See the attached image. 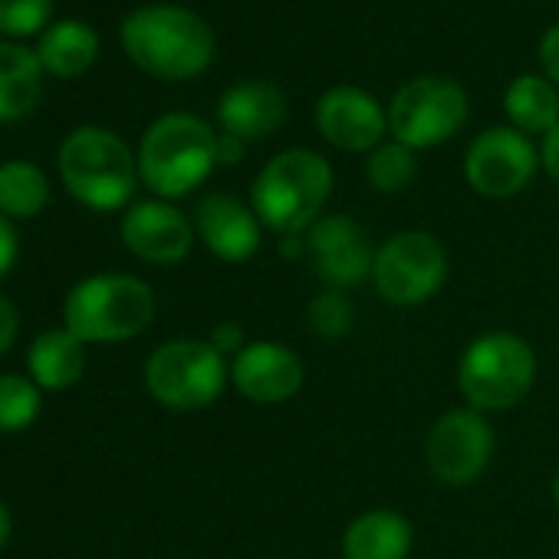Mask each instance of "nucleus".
<instances>
[{"label": "nucleus", "mask_w": 559, "mask_h": 559, "mask_svg": "<svg viewBox=\"0 0 559 559\" xmlns=\"http://www.w3.org/2000/svg\"><path fill=\"white\" fill-rule=\"evenodd\" d=\"M129 60L155 80L181 83L201 76L214 60V31L188 8L148 4L119 27Z\"/></svg>", "instance_id": "nucleus-1"}, {"label": "nucleus", "mask_w": 559, "mask_h": 559, "mask_svg": "<svg viewBox=\"0 0 559 559\" xmlns=\"http://www.w3.org/2000/svg\"><path fill=\"white\" fill-rule=\"evenodd\" d=\"M333 194V168L313 148L273 155L250 185V207L263 227L297 237L307 234Z\"/></svg>", "instance_id": "nucleus-2"}, {"label": "nucleus", "mask_w": 559, "mask_h": 559, "mask_svg": "<svg viewBox=\"0 0 559 559\" xmlns=\"http://www.w3.org/2000/svg\"><path fill=\"white\" fill-rule=\"evenodd\" d=\"M139 178L162 201L191 194L217 165L214 129L191 112H168L155 119L139 142Z\"/></svg>", "instance_id": "nucleus-3"}, {"label": "nucleus", "mask_w": 559, "mask_h": 559, "mask_svg": "<svg viewBox=\"0 0 559 559\" xmlns=\"http://www.w3.org/2000/svg\"><path fill=\"white\" fill-rule=\"evenodd\" d=\"M155 320V294L129 273L86 276L63 300V326L90 343H126Z\"/></svg>", "instance_id": "nucleus-4"}, {"label": "nucleus", "mask_w": 559, "mask_h": 559, "mask_svg": "<svg viewBox=\"0 0 559 559\" xmlns=\"http://www.w3.org/2000/svg\"><path fill=\"white\" fill-rule=\"evenodd\" d=\"M67 191L90 211H119L132 201L139 158L109 129L83 126L70 132L57 155Z\"/></svg>", "instance_id": "nucleus-5"}, {"label": "nucleus", "mask_w": 559, "mask_h": 559, "mask_svg": "<svg viewBox=\"0 0 559 559\" xmlns=\"http://www.w3.org/2000/svg\"><path fill=\"white\" fill-rule=\"evenodd\" d=\"M536 382V353L516 333L477 336L457 362V389L477 412L520 405Z\"/></svg>", "instance_id": "nucleus-6"}, {"label": "nucleus", "mask_w": 559, "mask_h": 559, "mask_svg": "<svg viewBox=\"0 0 559 559\" xmlns=\"http://www.w3.org/2000/svg\"><path fill=\"white\" fill-rule=\"evenodd\" d=\"M227 362L207 340L162 343L145 362L148 395L171 412H198L221 399L227 385Z\"/></svg>", "instance_id": "nucleus-7"}, {"label": "nucleus", "mask_w": 559, "mask_h": 559, "mask_svg": "<svg viewBox=\"0 0 559 559\" xmlns=\"http://www.w3.org/2000/svg\"><path fill=\"white\" fill-rule=\"evenodd\" d=\"M448 280V250L428 230L392 234L372 263V284L392 307H418L431 300Z\"/></svg>", "instance_id": "nucleus-8"}, {"label": "nucleus", "mask_w": 559, "mask_h": 559, "mask_svg": "<svg viewBox=\"0 0 559 559\" xmlns=\"http://www.w3.org/2000/svg\"><path fill=\"white\" fill-rule=\"evenodd\" d=\"M389 132L408 148H435L454 139L467 122V93L441 76L405 83L389 103Z\"/></svg>", "instance_id": "nucleus-9"}, {"label": "nucleus", "mask_w": 559, "mask_h": 559, "mask_svg": "<svg viewBox=\"0 0 559 559\" xmlns=\"http://www.w3.org/2000/svg\"><path fill=\"white\" fill-rule=\"evenodd\" d=\"M493 457V428L477 408H454L444 412L428 438H425V461L441 484L467 487L474 484Z\"/></svg>", "instance_id": "nucleus-10"}, {"label": "nucleus", "mask_w": 559, "mask_h": 559, "mask_svg": "<svg viewBox=\"0 0 559 559\" xmlns=\"http://www.w3.org/2000/svg\"><path fill=\"white\" fill-rule=\"evenodd\" d=\"M539 168V152L513 126H497L480 132L464 155V178L480 198H513L520 194Z\"/></svg>", "instance_id": "nucleus-11"}, {"label": "nucleus", "mask_w": 559, "mask_h": 559, "mask_svg": "<svg viewBox=\"0 0 559 559\" xmlns=\"http://www.w3.org/2000/svg\"><path fill=\"white\" fill-rule=\"evenodd\" d=\"M307 257L330 290H353L372 276L376 250L366 227L346 214H326L307 230Z\"/></svg>", "instance_id": "nucleus-12"}, {"label": "nucleus", "mask_w": 559, "mask_h": 559, "mask_svg": "<svg viewBox=\"0 0 559 559\" xmlns=\"http://www.w3.org/2000/svg\"><path fill=\"white\" fill-rule=\"evenodd\" d=\"M317 129L320 135L343 152H376L382 145V135L389 132V112L379 106V99L359 86H333L317 103Z\"/></svg>", "instance_id": "nucleus-13"}, {"label": "nucleus", "mask_w": 559, "mask_h": 559, "mask_svg": "<svg viewBox=\"0 0 559 559\" xmlns=\"http://www.w3.org/2000/svg\"><path fill=\"white\" fill-rule=\"evenodd\" d=\"M230 382L253 405H284L304 389V359L284 343H247L230 362Z\"/></svg>", "instance_id": "nucleus-14"}, {"label": "nucleus", "mask_w": 559, "mask_h": 559, "mask_svg": "<svg viewBox=\"0 0 559 559\" xmlns=\"http://www.w3.org/2000/svg\"><path fill=\"white\" fill-rule=\"evenodd\" d=\"M119 237L139 260L171 266L191 253L194 224L168 201H139L122 214Z\"/></svg>", "instance_id": "nucleus-15"}, {"label": "nucleus", "mask_w": 559, "mask_h": 559, "mask_svg": "<svg viewBox=\"0 0 559 559\" xmlns=\"http://www.w3.org/2000/svg\"><path fill=\"white\" fill-rule=\"evenodd\" d=\"M194 230L204 247L224 263H243L260 250L263 224L243 201L230 194H207L194 211Z\"/></svg>", "instance_id": "nucleus-16"}, {"label": "nucleus", "mask_w": 559, "mask_h": 559, "mask_svg": "<svg viewBox=\"0 0 559 559\" xmlns=\"http://www.w3.org/2000/svg\"><path fill=\"white\" fill-rule=\"evenodd\" d=\"M287 119V96L266 80H247L230 86L217 103V126L240 142L270 139Z\"/></svg>", "instance_id": "nucleus-17"}, {"label": "nucleus", "mask_w": 559, "mask_h": 559, "mask_svg": "<svg viewBox=\"0 0 559 559\" xmlns=\"http://www.w3.org/2000/svg\"><path fill=\"white\" fill-rule=\"evenodd\" d=\"M412 523L395 510H366L343 533V559H408Z\"/></svg>", "instance_id": "nucleus-18"}, {"label": "nucleus", "mask_w": 559, "mask_h": 559, "mask_svg": "<svg viewBox=\"0 0 559 559\" xmlns=\"http://www.w3.org/2000/svg\"><path fill=\"white\" fill-rule=\"evenodd\" d=\"M44 99V67L37 50L0 44V122L27 119Z\"/></svg>", "instance_id": "nucleus-19"}, {"label": "nucleus", "mask_w": 559, "mask_h": 559, "mask_svg": "<svg viewBox=\"0 0 559 559\" xmlns=\"http://www.w3.org/2000/svg\"><path fill=\"white\" fill-rule=\"evenodd\" d=\"M27 372L44 392H63L76 385L86 372V343L67 326L47 330L27 353Z\"/></svg>", "instance_id": "nucleus-20"}, {"label": "nucleus", "mask_w": 559, "mask_h": 559, "mask_svg": "<svg viewBox=\"0 0 559 559\" xmlns=\"http://www.w3.org/2000/svg\"><path fill=\"white\" fill-rule=\"evenodd\" d=\"M96 57H99V37L83 21H60L47 27L37 40V60L44 73L60 76V80L90 73Z\"/></svg>", "instance_id": "nucleus-21"}, {"label": "nucleus", "mask_w": 559, "mask_h": 559, "mask_svg": "<svg viewBox=\"0 0 559 559\" xmlns=\"http://www.w3.org/2000/svg\"><path fill=\"white\" fill-rule=\"evenodd\" d=\"M503 112L523 135H546L559 126V93L546 76L523 73L503 93Z\"/></svg>", "instance_id": "nucleus-22"}, {"label": "nucleus", "mask_w": 559, "mask_h": 559, "mask_svg": "<svg viewBox=\"0 0 559 559\" xmlns=\"http://www.w3.org/2000/svg\"><path fill=\"white\" fill-rule=\"evenodd\" d=\"M50 204V181L34 162H4L0 165V214L11 221L37 217Z\"/></svg>", "instance_id": "nucleus-23"}, {"label": "nucleus", "mask_w": 559, "mask_h": 559, "mask_svg": "<svg viewBox=\"0 0 559 559\" xmlns=\"http://www.w3.org/2000/svg\"><path fill=\"white\" fill-rule=\"evenodd\" d=\"M44 405V389L31 376H0V431L14 435L37 421Z\"/></svg>", "instance_id": "nucleus-24"}, {"label": "nucleus", "mask_w": 559, "mask_h": 559, "mask_svg": "<svg viewBox=\"0 0 559 559\" xmlns=\"http://www.w3.org/2000/svg\"><path fill=\"white\" fill-rule=\"evenodd\" d=\"M415 175H418L415 148H408L402 142H382L376 152H369L366 178L376 191H382V194L405 191L415 181Z\"/></svg>", "instance_id": "nucleus-25"}, {"label": "nucleus", "mask_w": 559, "mask_h": 559, "mask_svg": "<svg viewBox=\"0 0 559 559\" xmlns=\"http://www.w3.org/2000/svg\"><path fill=\"white\" fill-rule=\"evenodd\" d=\"M53 0H0V34L34 37L47 31Z\"/></svg>", "instance_id": "nucleus-26"}, {"label": "nucleus", "mask_w": 559, "mask_h": 559, "mask_svg": "<svg viewBox=\"0 0 559 559\" xmlns=\"http://www.w3.org/2000/svg\"><path fill=\"white\" fill-rule=\"evenodd\" d=\"M353 326V304L343 290H326L310 304V330L323 340H340Z\"/></svg>", "instance_id": "nucleus-27"}, {"label": "nucleus", "mask_w": 559, "mask_h": 559, "mask_svg": "<svg viewBox=\"0 0 559 559\" xmlns=\"http://www.w3.org/2000/svg\"><path fill=\"white\" fill-rule=\"evenodd\" d=\"M17 253H21V237L11 224V217L0 214V276H8L11 266L17 263Z\"/></svg>", "instance_id": "nucleus-28"}, {"label": "nucleus", "mask_w": 559, "mask_h": 559, "mask_svg": "<svg viewBox=\"0 0 559 559\" xmlns=\"http://www.w3.org/2000/svg\"><path fill=\"white\" fill-rule=\"evenodd\" d=\"M539 63L546 70V80L552 86H559V24L543 34V40H539Z\"/></svg>", "instance_id": "nucleus-29"}, {"label": "nucleus", "mask_w": 559, "mask_h": 559, "mask_svg": "<svg viewBox=\"0 0 559 559\" xmlns=\"http://www.w3.org/2000/svg\"><path fill=\"white\" fill-rule=\"evenodd\" d=\"M17 333H21V317H17V310H14V304L8 297H0V356L14 346Z\"/></svg>", "instance_id": "nucleus-30"}, {"label": "nucleus", "mask_w": 559, "mask_h": 559, "mask_svg": "<svg viewBox=\"0 0 559 559\" xmlns=\"http://www.w3.org/2000/svg\"><path fill=\"white\" fill-rule=\"evenodd\" d=\"M221 356L224 353H240L243 349V330L237 326V323H221V326H214V333H211V340H207Z\"/></svg>", "instance_id": "nucleus-31"}, {"label": "nucleus", "mask_w": 559, "mask_h": 559, "mask_svg": "<svg viewBox=\"0 0 559 559\" xmlns=\"http://www.w3.org/2000/svg\"><path fill=\"white\" fill-rule=\"evenodd\" d=\"M539 165L546 168V175L559 185V126L552 132L543 135V145H539Z\"/></svg>", "instance_id": "nucleus-32"}, {"label": "nucleus", "mask_w": 559, "mask_h": 559, "mask_svg": "<svg viewBox=\"0 0 559 559\" xmlns=\"http://www.w3.org/2000/svg\"><path fill=\"white\" fill-rule=\"evenodd\" d=\"M243 158V142L234 135H217V165H237Z\"/></svg>", "instance_id": "nucleus-33"}, {"label": "nucleus", "mask_w": 559, "mask_h": 559, "mask_svg": "<svg viewBox=\"0 0 559 559\" xmlns=\"http://www.w3.org/2000/svg\"><path fill=\"white\" fill-rule=\"evenodd\" d=\"M8 539H11V510L0 503V549H4Z\"/></svg>", "instance_id": "nucleus-34"}, {"label": "nucleus", "mask_w": 559, "mask_h": 559, "mask_svg": "<svg viewBox=\"0 0 559 559\" xmlns=\"http://www.w3.org/2000/svg\"><path fill=\"white\" fill-rule=\"evenodd\" d=\"M552 500H556V507H559V474L552 477Z\"/></svg>", "instance_id": "nucleus-35"}]
</instances>
